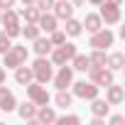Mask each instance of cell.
I'll list each match as a JSON object with an SVG mask.
<instances>
[{
	"label": "cell",
	"mask_w": 125,
	"mask_h": 125,
	"mask_svg": "<svg viewBox=\"0 0 125 125\" xmlns=\"http://www.w3.org/2000/svg\"><path fill=\"white\" fill-rule=\"evenodd\" d=\"M5 76H8V71H5L3 66H0V83H5Z\"/></svg>",
	"instance_id": "836d02e7"
},
{
	"label": "cell",
	"mask_w": 125,
	"mask_h": 125,
	"mask_svg": "<svg viewBox=\"0 0 125 125\" xmlns=\"http://www.w3.org/2000/svg\"><path fill=\"white\" fill-rule=\"evenodd\" d=\"M88 81H93L98 88H105V86H110L115 79H113V71L105 69V66H88Z\"/></svg>",
	"instance_id": "5b68a950"
},
{
	"label": "cell",
	"mask_w": 125,
	"mask_h": 125,
	"mask_svg": "<svg viewBox=\"0 0 125 125\" xmlns=\"http://www.w3.org/2000/svg\"><path fill=\"white\" fill-rule=\"evenodd\" d=\"M64 22H66V27H64V32H66L69 37H79V34L83 32V25H81L79 20H74V15H71V17H66Z\"/></svg>",
	"instance_id": "603a6c76"
},
{
	"label": "cell",
	"mask_w": 125,
	"mask_h": 125,
	"mask_svg": "<svg viewBox=\"0 0 125 125\" xmlns=\"http://www.w3.org/2000/svg\"><path fill=\"white\" fill-rule=\"evenodd\" d=\"M8 8H15V0H0V10H8Z\"/></svg>",
	"instance_id": "1f68e13d"
},
{
	"label": "cell",
	"mask_w": 125,
	"mask_h": 125,
	"mask_svg": "<svg viewBox=\"0 0 125 125\" xmlns=\"http://www.w3.org/2000/svg\"><path fill=\"white\" fill-rule=\"evenodd\" d=\"M17 108V101H15V93L0 83V113H12Z\"/></svg>",
	"instance_id": "8fae6325"
},
{
	"label": "cell",
	"mask_w": 125,
	"mask_h": 125,
	"mask_svg": "<svg viewBox=\"0 0 125 125\" xmlns=\"http://www.w3.org/2000/svg\"><path fill=\"white\" fill-rule=\"evenodd\" d=\"M49 42H52V47L64 44V42H66V32H64V30H59V27L52 30V32H49Z\"/></svg>",
	"instance_id": "83f0119b"
},
{
	"label": "cell",
	"mask_w": 125,
	"mask_h": 125,
	"mask_svg": "<svg viewBox=\"0 0 125 125\" xmlns=\"http://www.w3.org/2000/svg\"><path fill=\"white\" fill-rule=\"evenodd\" d=\"M0 17H3V10H0Z\"/></svg>",
	"instance_id": "f35d334b"
},
{
	"label": "cell",
	"mask_w": 125,
	"mask_h": 125,
	"mask_svg": "<svg viewBox=\"0 0 125 125\" xmlns=\"http://www.w3.org/2000/svg\"><path fill=\"white\" fill-rule=\"evenodd\" d=\"M123 120H125L123 115H113V118H110V125H123Z\"/></svg>",
	"instance_id": "d6a6232c"
},
{
	"label": "cell",
	"mask_w": 125,
	"mask_h": 125,
	"mask_svg": "<svg viewBox=\"0 0 125 125\" xmlns=\"http://www.w3.org/2000/svg\"><path fill=\"white\" fill-rule=\"evenodd\" d=\"M88 66H91V64H88V56H86V54H79V52H76V54L71 56V69H74V71H88Z\"/></svg>",
	"instance_id": "cb8c5ba5"
},
{
	"label": "cell",
	"mask_w": 125,
	"mask_h": 125,
	"mask_svg": "<svg viewBox=\"0 0 125 125\" xmlns=\"http://www.w3.org/2000/svg\"><path fill=\"white\" fill-rule=\"evenodd\" d=\"M52 64L54 66H61V64H69L71 61V56L76 54V44L74 42H64V44H59V47H52Z\"/></svg>",
	"instance_id": "7a4b0ae2"
},
{
	"label": "cell",
	"mask_w": 125,
	"mask_h": 125,
	"mask_svg": "<svg viewBox=\"0 0 125 125\" xmlns=\"http://www.w3.org/2000/svg\"><path fill=\"white\" fill-rule=\"evenodd\" d=\"M83 3H86V0H71V5H74V8H81Z\"/></svg>",
	"instance_id": "e575fe53"
},
{
	"label": "cell",
	"mask_w": 125,
	"mask_h": 125,
	"mask_svg": "<svg viewBox=\"0 0 125 125\" xmlns=\"http://www.w3.org/2000/svg\"><path fill=\"white\" fill-rule=\"evenodd\" d=\"M20 34H22L27 42H32V39H37V37L42 34V30H39V25H37V22H27V27H22V30H20Z\"/></svg>",
	"instance_id": "d4e9b609"
},
{
	"label": "cell",
	"mask_w": 125,
	"mask_h": 125,
	"mask_svg": "<svg viewBox=\"0 0 125 125\" xmlns=\"http://www.w3.org/2000/svg\"><path fill=\"white\" fill-rule=\"evenodd\" d=\"M83 27H86V32H98L101 27H103V20H101V15H96V12H88L86 17H83V22H81Z\"/></svg>",
	"instance_id": "ac0fdd59"
},
{
	"label": "cell",
	"mask_w": 125,
	"mask_h": 125,
	"mask_svg": "<svg viewBox=\"0 0 125 125\" xmlns=\"http://www.w3.org/2000/svg\"><path fill=\"white\" fill-rule=\"evenodd\" d=\"M17 15H20V17H22L25 22H37L42 12L37 10V5H25V8H22V10H20Z\"/></svg>",
	"instance_id": "7402d4cb"
},
{
	"label": "cell",
	"mask_w": 125,
	"mask_h": 125,
	"mask_svg": "<svg viewBox=\"0 0 125 125\" xmlns=\"http://www.w3.org/2000/svg\"><path fill=\"white\" fill-rule=\"evenodd\" d=\"M15 110L20 113V118H22V120H34V115H37V105H34L32 101H30V103H20Z\"/></svg>",
	"instance_id": "44dd1931"
},
{
	"label": "cell",
	"mask_w": 125,
	"mask_h": 125,
	"mask_svg": "<svg viewBox=\"0 0 125 125\" xmlns=\"http://www.w3.org/2000/svg\"><path fill=\"white\" fill-rule=\"evenodd\" d=\"M10 47H12V39H10V37L3 32V34H0V54H5Z\"/></svg>",
	"instance_id": "f546056e"
},
{
	"label": "cell",
	"mask_w": 125,
	"mask_h": 125,
	"mask_svg": "<svg viewBox=\"0 0 125 125\" xmlns=\"http://www.w3.org/2000/svg\"><path fill=\"white\" fill-rule=\"evenodd\" d=\"M54 123H59V125H79V123H81V118H79V115H61V118L56 115V120H54Z\"/></svg>",
	"instance_id": "f1b7e54d"
},
{
	"label": "cell",
	"mask_w": 125,
	"mask_h": 125,
	"mask_svg": "<svg viewBox=\"0 0 125 125\" xmlns=\"http://www.w3.org/2000/svg\"><path fill=\"white\" fill-rule=\"evenodd\" d=\"M113 42H115V34H113L108 27H101L98 32L91 34L88 47H93V49H108V47H113Z\"/></svg>",
	"instance_id": "52a82bcc"
},
{
	"label": "cell",
	"mask_w": 125,
	"mask_h": 125,
	"mask_svg": "<svg viewBox=\"0 0 125 125\" xmlns=\"http://www.w3.org/2000/svg\"><path fill=\"white\" fill-rule=\"evenodd\" d=\"M105 66H108L110 71H120V69L125 66V56H123V52L108 54V56H105Z\"/></svg>",
	"instance_id": "ffe728a7"
},
{
	"label": "cell",
	"mask_w": 125,
	"mask_h": 125,
	"mask_svg": "<svg viewBox=\"0 0 125 125\" xmlns=\"http://www.w3.org/2000/svg\"><path fill=\"white\" fill-rule=\"evenodd\" d=\"M71 101H74V93H69L66 88H59V93L54 96V103H56L59 108H69Z\"/></svg>",
	"instance_id": "484cf974"
},
{
	"label": "cell",
	"mask_w": 125,
	"mask_h": 125,
	"mask_svg": "<svg viewBox=\"0 0 125 125\" xmlns=\"http://www.w3.org/2000/svg\"><path fill=\"white\" fill-rule=\"evenodd\" d=\"M20 3H22V5H34L37 0H20Z\"/></svg>",
	"instance_id": "8d00e7d4"
},
{
	"label": "cell",
	"mask_w": 125,
	"mask_h": 125,
	"mask_svg": "<svg viewBox=\"0 0 125 125\" xmlns=\"http://www.w3.org/2000/svg\"><path fill=\"white\" fill-rule=\"evenodd\" d=\"M37 25H39V30H42V32H47V34H49L52 30H56V25H59V20H56V17H54V12L49 10V12H42V15H39V20H37Z\"/></svg>",
	"instance_id": "5bb4252c"
},
{
	"label": "cell",
	"mask_w": 125,
	"mask_h": 125,
	"mask_svg": "<svg viewBox=\"0 0 125 125\" xmlns=\"http://www.w3.org/2000/svg\"><path fill=\"white\" fill-rule=\"evenodd\" d=\"M105 101H108L110 105H120V103L125 101V88L113 81L110 86H105Z\"/></svg>",
	"instance_id": "7c38bea8"
},
{
	"label": "cell",
	"mask_w": 125,
	"mask_h": 125,
	"mask_svg": "<svg viewBox=\"0 0 125 125\" xmlns=\"http://www.w3.org/2000/svg\"><path fill=\"white\" fill-rule=\"evenodd\" d=\"M71 86H74V96L81 98V101H91V98L98 96V86H96L93 81H76V83H71Z\"/></svg>",
	"instance_id": "9c48e42d"
},
{
	"label": "cell",
	"mask_w": 125,
	"mask_h": 125,
	"mask_svg": "<svg viewBox=\"0 0 125 125\" xmlns=\"http://www.w3.org/2000/svg\"><path fill=\"white\" fill-rule=\"evenodd\" d=\"M105 49H93L91 52V56H88V64L91 66H105Z\"/></svg>",
	"instance_id": "4316f807"
},
{
	"label": "cell",
	"mask_w": 125,
	"mask_h": 125,
	"mask_svg": "<svg viewBox=\"0 0 125 125\" xmlns=\"http://www.w3.org/2000/svg\"><path fill=\"white\" fill-rule=\"evenodd\" d=\"M101 8V20L105 22V25H118L120 20H123V12H120V5H110V3H105V0H103V3L98 5Z\"/></svg>",
	"instance_id": "ba28073f"
},
{
	"label": "cell",
	"mask_w": 125,
	"mask_h": 125,
	"mask_svg": "<svg viewBox=\"0 0 125 125\" xmlns=\"http://www.w3.org/2000/svg\"><path fill=\"white\" fill-rule=\"evenodd\" d=\"M52 12L56 20H66L74 15V5L69 3V0H54V5H52Z\"/></svg>",
	"instance_id": "4fadbf2b"
},
{
	"label": "cell",
	"mask_w": 125,
	"mask_h": 125,
	"mask_svg": "<svg viewBox=\"0 0 125 125\" xmlns=\"http://www.w3.org/2000/svg\"><path fill=\"white\" fill-rule=\"evenodd\" d=\"M34 120L49 125V123L56 120V113H54V108H49V105H37V115H34Z\"/></svg>",
	"instance_id": "e0dca14e"
},
{
	"label": "cell",
	"mask_w": 125,
	"mask_h": 125,
	"mask_svg": "<svg viewBox=\"0 0 125 125\" xmlns=\"http://www.w3.org/2000/svg\"><path fill=\"white\" fill-rule=\"evenodd\" d=\"M32 44H34L32 49H34L37 56H47V54L52 52V42H49V37H42V34H39L37 39H32Z\"/></svg>",
	"instance_id": "d6986e66"
},
{
	"label": "cell",
	"mask_w": 125,
	"mask_h": 125,
	"mask_svg": "<svg viewBox=\"0 0 125 125\" xmlns=\"http://www.w3.org/2000/svg\"><path fill=\"white\" fill-rule=\"evenodd\" d=\"M91 113H93V115H98V118H105V115L110 113V103L96 96V98H91Z\"/></svg>",
	"instance_id": "2e32d148"
},
{
	"label": "cell",
	"mask_w": 125,
	"mask_h": 125,
	"mask_svg": "<svg viewBox=\"0 0 125 125\" xmlns=\"http://www.w3.org/2000/svg\"><path fill=\"white\" fill-rule=\"evenodd\" d=\"M27 98L34 103V105H47L52 98H49V93H47V88H44V83H37V81H30L27 86Z\"/></svg>",
	"instance_id": "8992f818"
},
{
	"label": "cell",
	"mask_w": 125,
	"mask_h": 125,
	"mask_svg": "<svg viewBox=\"0 0 125 125\" xmlns=\"http://www.w3.org/2000/svg\"><path fill=\"white\" fill-rule=\"evenodd\" d=\"M88 3H91V5H96V8H98V5H101V3H103V0H88Z\"/></svg>",
	"instance_id": "74e56055"
},
{
	"label": "cell",
	"mask_w": 125,
	"mask_h": 125,
	"mask_svg": "<svg viewBox=\"0 0 125 125\" xmlns=\"http://www.w3.org/2000/svg\"><path fill=\"white\" fill-rule=\"evenodd\" d=\"M52 81H54L56 91H59V88L71 86V83H74V69H71V66H66V64H61V66H59V71H56V76H52Z\"/></svg>",
	"instance_id": "30bf717a"
},
{
	"label": "cell",
	"mask_w": 125,
	"mask_h": 125,
	"mask_svg": "<svg viewBox=\"0 0 125 125\" xmlns=\"http://www.w3.org/2000/svg\"><path fill=\"white\" fill-rule=\"evenodd\" d=\"M0 25H3V32L12 39V37H17L20 34V15L12 10V8H8V10H3V17H0Z\"/></svg>",
	"instance_id": "277c9868"
},
{
	"label": "cell",
	"mask_w": 125,
	"mask_h": 125,
	"mask_svg": "<svg viewBox=\"0 0 125 125\" xmlns=\"http://www.w3.org/2000/svg\"><path fill=\"white\" fill-rule=\"evenodd\" d=\"M54 64L47 59V56H37L34 61H32V74H34V81L37 83H49L52 81V76H54V69H52Z\"/></svg>",
	"instance_id": "6da1fadb"
},
{
	"label": "cell",
	"mask_w": 125,
	"mask_h": 125,
	"mask_svg": "<svg viewBox=\"0 0 125 125\" xmlns=\"http://www.w3.org/2000/svg\"><path fill=\"white\" fill-rule=\"evenodd\" d=\"M15 81H17L20 86H27L30 81H34V74H32V66H25V64H20V66L15 69Z\"/></svg>",
	"instance_id": "9a60e30c"
},
{
	"label": "cell",
	"mask_w": 125,
	"mask_h": 125,
	"mask_svg": "<svg viewBox=\"0 0 125 125\" xmlns=\"http://www.w3.org/2000/svg\"><path fill=\"white\" fill-rule=\"evenodd\" d=\"M34 5H37V10H39V12H49V10H52V5H54V0H37Z\"/></svg>",
	"instance_id": "4dcf8cb0"
},
{
	"label": "cell",
	"mask_w": 125,
	"mask_h": 125,
	"mask_svg": "<svg viewBox=\"0 0 125 125\" xmlns=\"http://www.w3.org/2000/svg\"><path fill=\"white\" fill-rule=\"evenodd\" d=\"M3 56H5V59H3V66H8V69H17L20 64H27V47L12 44Z\"/></svg>",
	"instance_id": "3957f363"
},
{
	"label": "cell",
	"mask_w": 125,
	"mask_h": 125,
	"mask_svg": "<svg viewBox=\"0 0 125 125\" xmlns=\"http://www.w3.org/2000/svg\"><path fill=\"white\" fill-rule=\"evenodd\" d=\"M105 3H110V5H123V0H105Z\"/></svg>",
	"instance_id": "d590c367"
}]
</instances>
